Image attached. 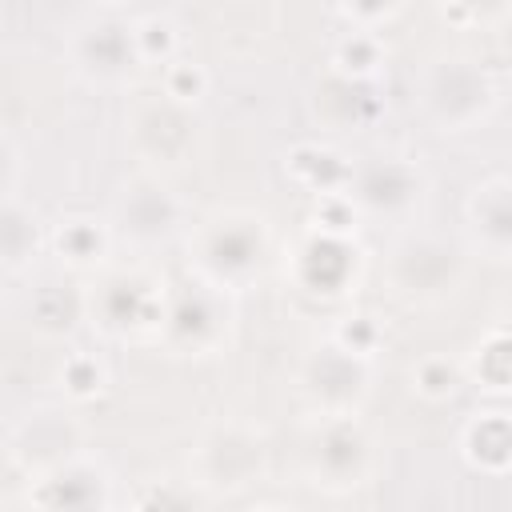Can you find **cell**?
Here are the masks:
<instances>
[{
  "label": "cell",
  "mask_w": 512,
  "mask_h": 512,
  "mask_svg": "<svg viewBox=\"0 0 512 512\" xmlns=\"http://www.w3.org/2000/svg\"><path fill=\"white\" fill-rule=\"evenodd\" d=\"M468 448H472V460L488 464V468L512 460V424L508 420H480V424H472Z\"/></svg>",
  "instance_id": "cell-1"
},
{
  "label": "cell",
  "mask_w": 512,
  "mask_h": 512,
  "mask_svg": "<svg viewBox=\"0 0 512 512\" xmlns=\"http://www.w3.org/2000/svg\"><path fill=\"white\" fill-rule=\"evenodd\" d=\"M384 4H392V0H348L344 8H348V12H356V16H364V12H372V16H380V12H388Z\"/></svg>",
  "instance_id": "cell-2"
}]
</instances>
